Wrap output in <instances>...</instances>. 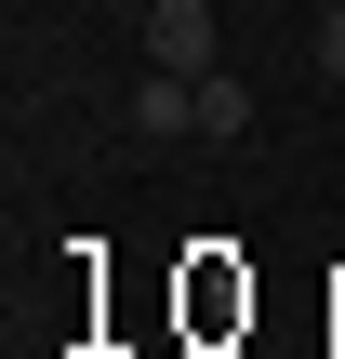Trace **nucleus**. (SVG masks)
<instances>
[{"label": "nucleus", "mask_w": 345, "mask_h": 359, "mask_svg": "<svg viewBox=\"0 0 345 359\" xmlns=\"http://www.w3.org/2000/svg\"><path fill=\"white\" fill-rule=\"evenodd\" d=\"M146 67H173V80H213V67H226V40H213V0H146Z\"/></svg>", "instance_id": "nucleus-1"}, {"label": "nucleus", "mask_w": 345, "mask_h": 359, "mask_svg": "<svg viewBox=\"0 0 345 359\" xmlns=\"http://www.w3.org/2000/svg\"><path fill=\"white\" fill-rule=\"evenodd\" d=\"M186 133H199V80L146 67V93H133V147H186Z\"/></svg>", "instance_id": "nucleus-2"}, {"label": "nucleus", "mask_w": 345, "mask_h": 359, "mask_svg": "<svg viewBox=\"0 0 345 359\" xmlns=\"http://www.w3.org/2000/svg\"><path fill=\"white\" fill-rule=\"evenodd\" d=\"M199 133H213V147H239V133H253V80H239V67H213V80H199Z\"/></svg>", "instance_id": "nucleus-3"}, {"label": "nucleus", "mask_w": 345, "mask_h": 359, "mask_svg": "<svg viewBox=\"0 0 345 359\" xmlns=\"http://www.w3.org/2000/svg\"><path fill=\"white\" fill-rule=\"evenodd\" d=\"M306 53H319V80H345V0L319 13V40H306Z\"/></svg>", "instance_id": "nucleus-4"}]
</instances>
